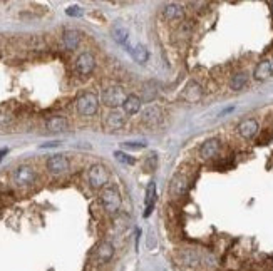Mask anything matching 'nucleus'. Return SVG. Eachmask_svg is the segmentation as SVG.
Here are the masks:
<instances>
[{"instance_id": "f257e3e1", "label": "nucleus", "mask_w": 273, "mask_h": 271, "mask_svg": "<svg viewBox=\"0 0 273 271\" xmlns=\"http://www.w3.org/2000/svg\"><path fill=\"white\" fill-rule=\"evenodd\" d=\"M101 204L107 213H111V214L119 213L121 204H122V198H121V193L117 191V188H114V186H106L101 193Z\"/></svg>"}, {"instance_id": "f03ea898", "label": "nucleus", "mask_w": 273, "mask_h": 271, "mask_svg": "<svg viewBox=\"0 0 273 271\" xmlns=\"http://www.w3.org/2000/svg\"><path fill=\"white\" fill-rule=\"evenodd\" d=\"M126 97L127 94L121 85H111V87L102 90V104L112 110H117V107H121Z\"/></svg>"}, {"instance_id": "7ed1b4c3", "label": "nucleus", "mask_w": 273, "mask_h": 271, "mask_svg": "<svg viewBox=\"0 0 273 271\" xmlns=\"http://www.w3.org/2000/svg\"><path fill=\"white\" fill-rule=\"evenodd\" d=\"M109 178H111V174H109L106 166L102 164L91 166V169L87 173V181L92 189H104L109 183Z\"/></svg>"}, {"instance_id": "20e7f679", "label": "nucleus", "mask_w": 273, "mask_h": 271, "mask_svg": "<svg viewBox=\"0 0 273 271\" xmlns=\"http://www.w3.org/2000/svg\"><path fill=\"white\" fill-rule=\"evenodd\" d=\"M76 107L77 112L84 115V117H91L97 112L99 109V99L96 94L92 92H86L82 95H79V99L76 100Z\"/></svg>"}, {"instance_id": "39448f33", "label": "nucleus", "mask_w": 273, "mask_h": 271, "mask_svg": "<svg viewBox=\"0 0 273 271\" xmlns=\"http://www.w3.org/2000/svg\"><path fill=\"white\" fill-rule=\"evenodd\" d=\"M12 178H14V183H16L19 188H27V186H32L36 183L37 176H36L34 168H31V166H27V164H22L14 171Z\"/></svg>"}, {"instance_id": "423d86ee", "label": "nucleus", "mask_w": 273, "mask_h": 271, "mask_svg": "<svg viewBox=\"0 0 273 271\" xmlns=\"http://www.w3.org/2000/svg\"><path fill=\"white\" fill-rule=\"evenodd\" d=\"M46 166L51 174H64L69 171V159L62 154H54L47 159Z\"/></svg>"}, {"instance_id": "0eeeda50", "label": "nucleus", "mask_w": 273, "mask_h": 271, "mask_svg": "<svg viewBox=\"0 0 273 271\" xmlns=\"http://www.w3.org/2000/svg\"><path fill=\"white\" fill-rule=\"evenodd\" d=\"M236 130H238V134H240V138L250 141V139H253L258 134V130H260V125H258L256 119H245V120H241V122L236 125Z\"/></svg>"}, {"instance_id": "6e6552de", "label": "nucleus", "mask_w": 273, "mask_h": 271, "mask_svg": "<svg viewBox=\"0 0 273 271\" xmlns=\"http://www.w3.org/2000/svg\"><path fill=\"white\" fill-rule=\"evenodd\" d=\"M94 67H96V59L89 52H82L76 60V70L81 75H89L94 70Z\"/></svg>"}, {"instance_id": "1a4fd4ad", "label": "nucleus", "mask_w": 273, "mask_h": 271, "mask_svg": "<svg viewBox=\"0 0 273 271\" xmlns=\"http://www.w3.org/2000/svg\"><path fill=\"white\" fill-rule=\"evenodd\" d=\"M141 120L145 124L148 125H156V124H160L161 120H163V110L160 105H156V104H151V105H148V107L143 110V114H141Z\"/></svg>"}, {"instance_id": "9d476101", "label": "nucleus", "mask_w": 273, "mask_h": 271, "mask_svg": "<svg viewBox=\"0 0 273 271\" xmlns=\"http://www.w3.org/2000/svg\"><path fill=\"white\" fill-rule=\"evenodd\" d=\"M220 149H221V143L218 139H208L205 141V143L201 144V148H200V158L201 159H213V158H216L218 154H220Z\"/></svg>"}, {"instance_id": "9b49d317", "label": "nucleus", "mask_w": 273, "mask_h": 271, "mask_svg": "<svg viewBox=\"0 0 273 271\" xmlns=\"http://www.w3.org/2000/svg\"><path fill=\"white\" fill-rule=\"evenodd\" d=\"M180 261H181V264L188 266V268H196V266H200L203 263V256L200 251L188 248V249H183L180 253Z\"/></svg>"}, {"instance_id": "f8f14e48", "label": "nucleus", "mask_w": 273, "mask_h": 271, "mask_svg": "<svg viewBox=\"0 0 273 271\" xmlns=\"http://www.w3.org/2000/svg\"><path fill=\"white\" fill-rule=\"evenodd\" d=\"M188 189H190V178L183 173L175 174V178L171 181V194L178 198V196L186 194Z\"/></svg>"}, {"instance_id": "ddd939ff", "label": "nucleus", "mask_w": 273, "mask_h": 271, "mask_svg": "<svg viewBox=\"0 0 273 271\" xmlns=\"http://www.w3.org/2000/svg\"><path fill=\"white\" fill-rule=\"evenodd\" d=\"M253 77H255L256 80H268L270 77H273V64L271 60H266L263 59L260 60V62L256 64L255 70H253Z\"/></svg>"}, {"instance_id": "4468645a", "label": "nucleus", "mask_w": 273, "mask_h": 271, "mask_svg": "<svg viewBox=\"0 0 273 271\" xmlns=\"http://www.w3.org/2000/svg\"><path fill=\"white\" fill-rule=\"evenodd\" d=\"M201 97H203V89L200 82H196V80L188 82L185 90H183V99H185L186 102H198Z\"/></svg>"}, {"instance_id": "2eb2a0df", "label": "nucleus", "mask_w": 273, "mask_h": 271, "mask_svg": "<svg viewBox=\"0 0 273 271\" xmlns=\"http://www.w3.org/2000/svg\"><path fill=\"white\" fill-rule=\"evenodd\" d=\"M112 256H114V244L111 241H102V243L97 246V251H96L97 261L101 264H106L112 259Z\"/></svg>"}, {"instance_id": "dca6fc26", "label": "nucleus", "mask_w": 273, "mask_h": 271, "mask_svg": "<svg viewBox=\"0 0 273 271\" xmlns=\"http://www.w3.org/2000/svg\"><path fill=\"white\" fill-rule=\"evenodd\" d=\"M141 104H143V99L140 97V95L129 94L126 97V100H124L122 109L127 115H134V114H138L141 110Z\"/></svg>"}, {"instance_id": "f3484780", "label": "nucleus", "mask_w": 273, "mask_h": 271, "mask_svg": "<svg viewBox=\"0 0 273 271\" xmlns=\"http://www.w3.org/2000/svg\"><path fill=\"white\" fill-rule=\"evenodd\" d=\"M126 124V119L124 115L119 112V110H111L107 115H106V127L111 129V130H119L124 127Z\"/></svg>"}, {"instance_id": "a211bd4d", "label": "nucleus", "mask_w": 273, "mask_h": 271, "mask_svg": "<svg viewBox=\"0 0 273 271\" xmlns=\"http://www.w3.org/2000/svg\"><path fill=\"white\" fill-rule=\"evenodd\" d=\"M145 203H146L145 216L148 218V216L153 213V208H155V204H156V183H155V181H150V184H148Z\"/></svg>"}, {"instance_id": "6ab92c4d", "label": "nucleus", "mask_w": 273, "mask_h": 271, "mask_svg": "<svg viewBox=\"0 0 273 271\" xmlns=\"http://www.w3.org/2000/svg\"><path fill=\"white\" fill-rule=\"evenodd\" d=\"M46 127L51 132H62V130L67 129V119L62 117V115H52V117L47 119Z\"/></svg>"}, {"instance_id": "aec40b11", "label": "nucleus", "mask_w": 273, "mask_h": 271, "mask_svg": "<svg viewBox=\"0 0 273 271\" xmlns=\"http://www.w3.org/2000/svg\"><path fill=\"white\" fill-rule=\"evenodd\" d=\"M163 17L166 20H181L185 17V10H183L178 4H168L163 9Z\"/></svg>"}, {"instance_id": "412c9836", "label": "nucleus", "mask_w": 273, "mask_h": 271, "mask_svg": "<svg viewBox=\"0 0 273 271\" xmlns=\"http://www.w3.org/2000/svg\"><path fill=\"white\" fill-rule=\"evenodd\" d=\"M62 42L66 45V49H69V50L77 49V45L81 44V34H79L77 30H66V32H64V37H62Z\"/></svg>"}, {"instance_id": "4be33fe9", "label": "nucleus", "mask_w": 273, "mask_h": 271, "mask_svg": "<svg viewBox=\"0 0 273 271\" xmlns=\"http://www.w3.org/2000/svg\"><path fill=\"white\" fill-rule=\"evenodd\" d=\"M248 84V74L246 72H236L231 75L230 79V89L238 92V90H243Z\"/></svg>"}, {"instance_id": "5701e85b", "label": "nucleus", "mask_w": 273, "mask_h": 271, "mask_svg": "<svg viewBox=\"0 0 273 271\" xmlns=\"http://www.w3.org/2000/svg\"><path fill=\"white\" fill-rule=\"evenodd\" d=\"M111 34H112V39L116 40L117 44H121V45H126L127 44L129 30L124 27L122 24H116V25H114V27L111 29Z\"/></svg>"}, {"instance_id": "b1692460", "label": "nucleus", "mask_w": 273, "mask_h": 271, "mask_svg": "<svg viewBox=\"0 0 273 271\" xmlns=\"http://www.w3.org/2000/svg\"><path fill=\"white\" fill-rule=\"evenodd\" d=\"M131 54H132V59L136 60L138 64H146L148 59H150V52H148L146 45L143 44L134 45V49H131Z\"/></svg>"}, {"instance_id": "393cba45", "label": "nucleus", "mask_w": 273, "mask_h": 271, "mask_svg": "<svg viewBox=\"0 0 273 271\" xmlns=\"http://www.w3.org/2000/svg\"><path fill=\"white\" fill-rule=\"evenodd\" d=\"M158 95V89L155 82H146L145 89H143V100L145 102H153Z\"/></svg>"}, {"instance_id": "a878e982", "label": "nucleus", "mask_w": 273, "mask_h": 271, "mask_svg": "<svg viewBox=\"0 0 273 271\" xmlns=\"http://www.w3.org/2000/svg\"><path fill=\"white\" fill-rule=\"evenodd\" d=\"M156 164H158V156L155 153L148 154V158L145 161V166H146V171L148 173H151L153 169H156Z\"/></svg>"}, {"instance_id": "bb28decb", "label": "nucleus", "mask_w": 273, "mask_h": 271, "mask_svg": "<svg viewBox=\"0 0 273 271\" xmlns=\"http://www.w3.org/2000/svg\"><path fill=\"white\" fill-rule=\"evenodd\" d=\"M114 158H116L117 161H121V163H124V164H134V158L124 154L122 151H116V153H114Z\"/></svg>"}, {"instance_id": "cd10ccee", "label": "nucleus", "mask_w": 273, "mask_h": 271, "mask_svg": "<svg viewBox=\"0 0 273 271\" xmlns=\"http://www.w3.org/2000/svg\"><path fill=\"white\" fill-rule=\"evenodd\" d=\"M271 138H273V130L268 129V130H265V132L261 134V138L258 139V143H260V144H266Z\"/></svg>"}, {"instance_id": "c85d7f7f", "label": "nucleus", "mask_w": 273, "mask_h": 271, "mask_svg": "<svg viewBox=\"0 0 273 271\" xmlns=\"http://www.w3.org/2000/svg\"><path fill=\"white\" fill-rule=\"evenodd\" d=\"M126 149H143L146 148V143H124Z\"/></svg>"}, {"instance_id": "c756f323", "label": "nucleus", "mask_w": 273, "mask_h": 271, "mask_svg": "<svg viewBox=\"0 0 273 271\" xmlns=\"http://www.w3.org/2000/svg\"><path fill=\"white\" fill-rule=\"evenodd\" d=\"M81 9L79 7H71V9H67V15H81Z\"/></svg>"}, {"instance_id": "7c9ffc66", "label": "nucleus", "mask_w": 273, "mask_h": 271, "mask_svg": "<svg viewBox=\"0 0 273 271\" xmlns=\"http://www.w3.org/2000/svg\"><path fill=\"white\" fill-rule=\"evenodd\" d=\"M56 146H59L57 141H54V143H49V144H44L42 148H56Z\"/></svg>"}, {"instance_id": "2f4dec72", "label": "nucleus", "mask_w": 273, "mask_h": 271, "mask_svg": "<svg viewBox=\"0 0 273 271\" xmlns=\"http://www.w3.org/2000/svg\"><path fill=\"white\" fill-rule=\"evenodd\" d=\"M270 7H271V10H273V2H270Z\"/></svg>"}, {"instance_id": "473e14b6", "label": "nucleus", "mask_w": 273, "mask_h": 271, "mask_svg": "<svg viewBox=\"0 0 273 271\" xmlns=\"http://www.w3.org/2000/svg\"><path fill=\"white\" fill-rule=\"evenodd\" d=\"M271 64H273V62H271Z\"/></svg>"}]
</instances>
